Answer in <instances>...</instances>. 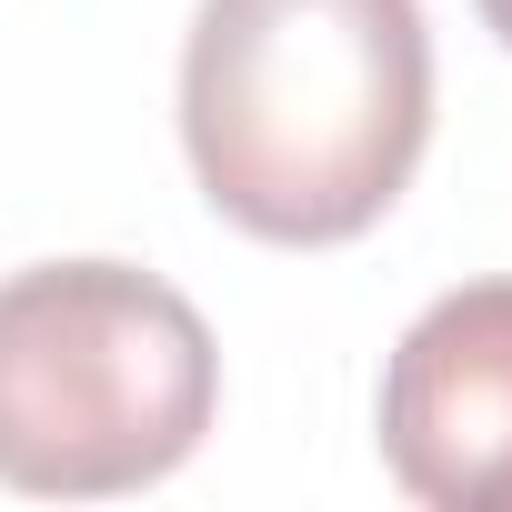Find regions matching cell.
Listing matches in <instances>:
<instances>
[{"mask_svg": "<svg viewBox=\"0 0 512 512\" xmlns=\"http://www.w3.org/2000/svg\"><path fill=\"white\" fill-rule=\"evenodd\" d=\"M382 462L432 512H512V282L442 292L382 362Z\"/></svg>", "mask_w": 512, "mask_h": 512, "instance_id": "cell-3", "label": "cell"}, {"mask_svg": "<svg viewBox=\"0 0 512 512\" xmlns=\"http://www.w3.org/2000/svg\"><path fill=\"white\" fill-rule=\"evenodd\" d=\"M201 201L282 251L372 231L432 141L422 0H201L181 51Z\"/></svg>", "mask_w": 512, "mask_h": 512, "instance_id": "cell-1", "label": "cell"}, {"mask_svg": "<svg viewBox=\"0 0 512 512\" xmlns=\"http://www.w3.org/2000/svg\"><path fill=\"white\" fill-rule=\"evenodd\" d=\"M221 412L201 312L131 262H41L0 282V482L101 502L181 472Z\"/></svg>", "mask_w": 512, "mask_h": 512, "instance_id": "cell-2", "label": "cell"}, {"mask_svg": "<svg viewBox=\"0 0 512 512\" xmlns=\"http://www.w3.org/2000/svg\"><path fill=\"white\" fill-rule=\"evenodd\" d=\"M482 21H492V41L512 51V0H482Z\"/></svg>", "mask_w": 512, "mask_h": 512, "instance_id": "cell-4", "label": "cell"}]
</instances>
